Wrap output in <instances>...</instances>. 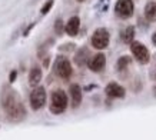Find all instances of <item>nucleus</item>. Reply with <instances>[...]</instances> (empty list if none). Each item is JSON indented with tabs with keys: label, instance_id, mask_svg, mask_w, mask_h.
Masks as SVG:
<instances>
[{
	"label": "nucleus",
	"instance_id": "nucleus-1",
	"mask_svg": "<svg viewBox=\"0 0 156 140\" xmlns=\"http://www.w3.org/2000/svg\"><path fill=\"white\" fill-rule=\"evenodd\" d=\"M0 106L6 113L7 119L12 121H20L26 117V109L19 93L10 86L5 84L0 90Z\"/></svg>",
	"mask_w": 156,
	"mask_h": 140
},
{
	"label": "nucleus",
	"instance_id": "nucleus-2",
	"mask_svg": "<svg viewBox=\"0 0 156 140\" xmlns=\"http://www.w3.org/2000/svg\"><path fill=\"white\" fill-rule=\"evenodd\" d=\"M67 107V94L63 92V90L57 89L52 93V97H50V112L53 114H60L66 110Z\"/></svg>",
	"mask_w": 156,
	"mask_h": 140
},
{
	"label": "nucleus",
	"instance_id": "nucleus-3",
	"mask_svg": "<svg viewBox=\"0 0 156 140\" xmlns=\"http://www.w3.org/2000/svg\"><path fill=\"white\" fill-rule=\"evenodd\" d=\"M90 43L92 46L98 49V50H103L109 46L110 43V33H109L108 29L105 27H99L96 29L93 34H92V39H90Z\"/></svg>",
	"mask_w": 156,
	"mask_h": 140
},
{
	"label": "nucleus",
	"instance_id": "nucleus-4",
	"mask_svg": "<svg viewBox=\"0 0 156 140\" xmlns=\"http://www.w3.org/2000/svg\"><path fill=\"white\" fill-rule=\"evenodd\" d=\"M55 73H56L60 79H65V80L70 79L73 70H72V65L67 57L57 56L56 61H55Z\"/></svg>",
	"mask_w": 156,
	"mask_h": 140
},
{
	"label": "nucleus",
	"instance_id": "nucleus-5",
	"mask_svg": "<svg viewBox=\"0 0 156 140\" xmlns=\"http://www.w3.org/2000/svg\"><path fill=\"white\" fill-rule=\"evenodd\" d=\"M29 102H30V107L33 110H40L46 104V90H44V87L43 86L34 87L30 93Z\"/></svg>",
	"mask_w": 156,
	"mask_h": 140
},
{
	"label": "nucleus",
	"instance_id": "nucleus-6",
	"mask_svg": "<svg viewBox=\"0 0 156 140\" xmlns=\"http://www.w3.org/2000/svg\"><path fill=\"white\" fill-rule=\"evenodd\" d=\"M130 51H132V54L135 56L140 65H146L149 63L151 60V53L147 50V47L140 42H132L130 43Z\"/></svg>",
	"mask_w": 156,
	"mask_h": 140
},
{
	"label": "nucleus",
	"instance_id": "nucleus-7",
	"mask_svg": "<svg viewBox=\"0 0 156 140\" xmlns=\"http://www.w3.org/2000/svg\"><path fill=\"white\" fill-rule=\"evenodd\" d=\"M135 12V5L132 0H118L115 5V13L120 19H129L133 16Z\"/></svg>",
	"mask_w": 156,
	"mask_h": 140
},
{
	"label": "nucleus",
	"instance_id": "nucleus-8",
	"mask_svg": "<svg viewBox=\"0 0 156 140\" xmlns=\"http://www.w3.org/2000/svg\"><path fill=\"white\" fill-rule=\"evenodd\" d=\"M105 93H106V96L110 99H123L125 94H126V90L123 89L120 84L116 83V82H110V83L106 86Z\"/></svg>",
	"mask_w": 156,
	"mask_h": 140
},
{
	"label": "nucleus",
	"instance_id": "nucleus-9",
	"mask_svg": "<svg viewBox=\"0 0 156 140\" xmlns=\"http://www.w3.org/2000/svg\"><path fill=\"white\" fill-rule=\"evenodd\" d=\"M105 66H106V56H105L103 53H98V54H95L93 57H90L89 63H87V67H89L92 72H96V73L100 72Z\"/></svg>",
	"mask_w": 156,
	"mask_h": 140
},
{
	"label": "nucleus",
	"instance_id": "nucleus-10",
	"mask_svg": "<svg viewBox=\"0 0 156 140\" xmlns=\"http://www.w3.org/2000/svg\"><path fill=\"white\" fill-rule=\"evenodd\" d=\"M69 93H70V100H72V107L73 109H77L80 106L82 103V99H83V93H82V89L79 84H70L69 87Z\"/></svg>",
	"mask_w": 156,
	"mask_h": 140
},
{
	"label": "nucleus",
	"instance_id": "nucleus-11",
	"mask_svg": "<svg viewBox=\"0 0 156 140\" xmlns=\"http://www.w3.org/2000/svg\"><path fill=\"white\" fill-rule=\"evenodd\" d=\"M79 30H80V19H79L77 16H73V17H70V19L67 20L65 32H66L69 36L75 37V36H77Z\"/></svg>",
	"mask_w": 156,
	"mask_h": 140
},
{
	"label": "nucleus",
	"instance_id": "nucleus-12",
	"mask_svg": "<svg viewBox=\"0 0 156 140\" xmlns=\"http://www.w3.org/2000/svg\"><path fill=\"white\" fill-rule=\"evenodd\" d=\"M42 69L37 67V66H33L30 72H29V86L30 87H37L39 83L42 82Z\"/></svg>",
	"mask_w": 156,
	"mask_h": 140
},
{
	"label": "nucleus",
	"instance_id": "nucleus-13",
	"mask_svg": "<svg viewBox=\"0 0 156 140\" xmlns=\"http://www.w3.org/2000/svg\"><path fill=\"white\" fill-rule=\"evenodd\" d=\"M89 60H90L89 50H87L86 47H80L79 50L76 51V54H75V63L79 66V67L87 65V63H89Z\"/></svg>",
	"mask_w": 156,
	"mask_h": 140
},
{
	"label": "nucleus",
	"instance_id": "nucleus-14",
	"mask_svg": "<svg viewBox=\"0 0 156 140\" xmlns=\"http://www.w3.org/2000/svg\"><path fill=\"white\" fill-rule=\"evenodd\" d=\"M145 17L147 22H156V3L155 2H147L145 6Z\"/></svg>",
	"mask_w": 156,
	"mask_h": 140
},
{
	"label": "nucleus",
	"instance_id": "nucleus-15",
	"mask_svg": "<svg viewBox=\"0 0 156 140\" xmlns=\"http://www.w3.org/2000/svg\"><path fill=\"white\" fill-rule=\"evenodd\" d=\"M135 39V27L133 26H128V27H125V30L122 32V42L126 43V44H130L132 42H135L133 40Z\"/></svg>",
	"mask_w": 156,
	"mask_h": 140
},
{
	"label": "nucleus",
	"instance_id": "nucleus-16",
	"mask_svg": "<svg viewBox=\"0 0 156 140\" xmlns=\"http://www.w3.org/2000/svg\"><path fill=\"white\" fill-rule=\"evenodd\" d=\"M130 57L129 56H122L120 59L118 60V63H116V69L119 70V72H123V70L128 69V66L130 65Z\"/></svg>",
	"mask_w": 156,
	"mask_h": 140
},
{
	"label": "nucleus",
	"instance_id": "nucleus-17",
	"mask_svg": "<svg viewBox=\"0 0 156 140\" xmlns=\"http://www.w3.org/2000/svg\"><path fill=\"white\" fill-rule=\"evenodd\" d=\"M65 27H66V24L63 23V20H62L60 17L56 19V22H55V33H56L57 36H62V34H63Z\"/></svg>",
	"mask_w": 156,
	"mask_h": 140
},
{
	"label": "nucleus",
	"instance_id": "nucleus-18",
	"mask_svg": "<svg viewBox=\"0 0 156 140\" xmlns=\"http://www.w3.org/2000/svg\"><path fill=\"white\" fill-rule=\"evenodd\" d=\"M53 5H55V0H48V2H46V3L42 6L40 13H42V14H48L49 12H50V9L53 7Z\"/></svg>",
	"mask_w": 156,
	"mask_h": 140
},
{
	"label": "nucleus",
	"instance_id": "nucleus-19",
	"mask_svg": "<svg viewBox=\"0 0 156 140\" xmlns=\"http://www.w3.org/2000/svg\"><path fill=\"white\" fill-rule=\"evenodd\" d=\"M34 26H36V22H33V23H30V24L27 26V27L24 29V32H23V36H24V37H27V36H29V33L32 32V29H33Z\"/></svg>",
	"mask_w": 156,
	"mask_h": 140
},
{
	"label": "nucleus",
	"instance_id": "nucleus-20",
	"mask_svg": "<svg viewBox=\"0 0 156 140\" xmlns=\"http://www.w3.org/2000/svg\"><path fill=\"white\" fill-rule=\"evenodd\" d=\"M16 77H17V72H16V70H12L9 75V83H13L14 80H16Z\"/></svg>",
	"mask_w": 156,
	"mask_h": 140
},
{
	"label": "nucleus",
	"instance_id": "nucleus-21",
	"mask_svg": "<svg viewBox=\"0 0 156 140\" xmlns=\"http://www.w3.org/2000/svg\"><path fill=\"white\" fill-rule=\"evenodd\" d=\"M49 61H50V60H49V57H44V61H43V66H44V67H48V66H49Z\"/></svg>",
	"mask_w": 156,
	"mask_h": 140
},
{
	"label": "nucleus",
	"instance_id": "nucleus-22",
	"mask_svg": "<svg viewBox=\"0 0 156 140\" xmlns=\"http://www.w3.org/2000/svg\"><path fill=\"white\" fill-rule=\"evenodd\" d=\"M152 43L156 46V33H153V34H152Z\"/></svg>",
	"mask_w": 156,
	"mask_h": 140
},
{
	"label": "nucleus",
	"instance_id": "nucleus-23",
	"mask_svg": "<svg viewBox=\"0 0 156 140\" xmlns=\"http://www.w3.org/2000/svg\"><path fill=\"white\" fill-rule=\"evenodd\" d=\"M76 2H79V3H83V2H85V0H76Z\"/></svg>",
	"mask_w": 156,
	"mask_h": 140
},
{
	"label": "nucleus",
	"instance_id": "nucleus-24",
	"mask_svg": "<svg viewBox=\"0 0 156 140\" xmlns=\"http://www.w3.org/2000/svg\"><path fill=\"white\" fill-rule=\"evenodd\" d=\"M153 90H155V96H156V87H155V89H153Z\"/></svg>",
	"mask_w": 156,
	"mask_h": 140
}]
</instances>
